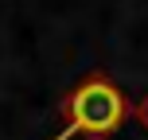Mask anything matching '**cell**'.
<instances>
[{
  "mask_svg": "<svg viewBox=\"0 0 148 140\" xmlns=\"http://www.w3.org/2000/svg\"><path fill=\"white\" fill-rule=\"evenodd\" d=\"M62 113V132L55 140H109L121 132V125L129 121L133 105H129V94L109 78L105 70H90L82 82H74L66 89L59 105Z\"/></svg>",
  "mask_w": 148,
  "mask_h": 140,
  "instance_id": "cell-1",
  "label": "cell"
},
{
  "mask_svg": "<svg viewBox=\"0 0 148 140\" xmlns=\"http://www.w3.org/2000/svg\"><path fill=\"white\" fill-rule=\"evenodd\" d=\"M136 121H140V125L148 128V94L140 97V101H136Z\"/></svg>",
  "mask_w": 148,
  "mask_h": 140,
  "instance_id": "cell-2",
  "label": "cell"
}]
</instances>
